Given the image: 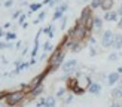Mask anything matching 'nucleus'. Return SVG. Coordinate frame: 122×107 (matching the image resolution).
I'll list each match as a JSON object with an SVG mask.
<instances>
[{
  "instance_id": "obj_10",
  "label": "nucleus",
  "mask_w": 122,
  "mask_h": 107,
  "mask_svg": "<svg viewBox=\"0 0 122 107\" xmlns=\"http://www.w3.org/2000/svg\"><path fill=\"white\" fill-rule=\"evenodd\" d=\"M113 48L115 49H121L122 48V34H116L115 42H113Z\"/></svg>"
},
{
  "instance_id": "obj_15",
  "label": "nucleus",
  "mask_w": 122,
  "mask_h": 107,
  "mask_svg": "<svg viewBox=\"0 0 122 107\" xmlns=\"http://www.w3.org/2000/svg\"><path fill=\"white\" fill-rule=\"evenodd\" d=\"M77 82H79L77 79H70V82H69V89H71V91L75 92L76 89L79 88V86H77Z\"/></svg>"
},
{
  "instance_id": "obj_13",
  "label": "nucleus",
  "mask_w": 122,
  "mask_h": 107,
  "mask_svg": "<svg viewBox=\"0 0 122 107\" xmlns=\"http://www.w3.org/2000/svg\"><path fill=\"white\" fill-rule=\"evenodd\" d=\"M57 101H55V97H48L46 98V103H45V107H55Z\"/></svg>"
},
{
  "instance_id": "obj_31",
  "label": "nucleus",
  "mask_w": 122,
  "mask_h": 107,
  "mask_svg": "<svg viewBox=\"0 0 122 107\" xmlns=\"http://www.w3.org/2000/svg\"><path fill=\"white\" fill-rule=\"evenodd\" d=\"M66 24H67V18H64V19H63V24H61V28H64V27H66Z\"/></svg>"
},
{
  "instance_id": "obj_6",
  "label": "nucleus",
  "mask_w": 122,
  "mask_h": 107,
  "mask_svg": "<svg viewBox=\"0 0 122 107\" xmlns=\"http://www.w3.org/2000/svg\"><path fill=\"white\" fill-rule=\"evenodd\" d=\"M43 79H45V74H39L37 77H34V79L30 82V88L34 89V88L40 86V85H42V80H43Z\"/></svg>"
},
{
  "instance_id": "obj_20",
  "label": "nucleus",
  "mask_w": 122,
  "mask_h": 107,
  "mask_svg": "<svg viewBox=\"0 0 122 107\" xmlns=\"http://www.w3.org/2000/svg\"><path fill=\"white\" fill-rule=\"evenodd\" d=\"M40 6H42L40 3H33V5H30V10H31V12H33V10H39Z\"/></svg>"
},
{
  "instance_id": "obj_30",
  "label": "nucleus",
  "mask_w": 122,
  "mask_h": 107,
  "mask_svg": "<svg viewBox=\"0 0 122 107\" xmlns=\"http://www.w3.org/2000/svg\"><path fill=\"white\" fill-rule=\"evenodd\" d=\"M51 48H52L51 43H46V45H45V51H51Z\"/></svg>"
},
{
  "instance_id": "obj_8",
  "label": "nucleus",
  "mask_w": 122,
  "mask_h": 107,
  "mask_svg": "<svg viewBox=\"0 0 122 107\" xmlns=\"http://www.w3.org/2000/svg\"><path fill=\"white\" fill-rule=\"evenodd\" d=\"M91 14V8H85L83 10H82V15H81V24H83L85 25V22H86V19L91 16L89 15Z\"/></svg>"
},
{
  "instance_id": "obj_23",
  "label": "nucleus",
  "mask_w": 122,
  "mask_h": 107,
  "mask_svg": "<svg viewBox=\"0 0 122 107\" xmlns=\"http://www.w3.org/2000/svg\"><path fill=\"white\" fill-rule=\"evenodd\" d=\"M81 49H82V45L79 43V42H76V43L73 45V51H75V52H77V51H81Z\"/></svg>"
},
{
  "instance_id": "obj_5",
  "label": "nucleus",
  "mask_w": 122,
  "mask_h": 107,
  "mask_svg": "<svg viewBox=\"0 0 122 107\" xmlns=\"http://www.w3.org/2000/svg\"><path fill=\"white\" fill-rule=\"evenodd\" d=\"M76 68H77V61H76V59H69V61L63 65L64 73H67V74H70L71 71H75Z\"/></svg>"
},
{
  "instance_id": "obj_7",
  "label": "nucleus",
  "mask_w": 122,
  "mask_h": 107,
  "mask_svg": "<svg viewBox=\"0 0 122 107\" xmlns=\"http://www.w3.org/2000/svg\"><path fill=\"white\" fill-rule=\"evenodd\" d=\"M100 89H101V86L98 85V83H89V85H88V91L91 94H94V95H98Z\"/></svg>"
},
{
  "instance_id": "obj_14",
  "label": "nucleus",
  "mask_w": 122,
  "mask_h": 107,
  "mask_svg": "<svg viewBox=\"0 0 122 107\" xmlns=\"http://www.w3.org/2000/svg\"><path fill=\"white\" fill-rule=\"evenodd\" d=\"M43 91V85H40V86H37V88H34L33 91H31V94H30V97L31 98H34V97H37V95Z\"/></svg>"
},
{
  "instance_id": "obj_4",
  "label": "nucleus",
  "mask_w": 122,
  "mask_h": 107,
  "mask_svg": "<svg viewBox=\"0 0 122 107\" xmlns=\"http://www.w3.org/2000/svg\"><path fill=\"white\" fill-rule=\"evenodd\" d=\"M115 37L116 36L113 34L112 30H106L101 36V45L103 48H109V46H113V42H115Z\"/></svg>"
},
{
  "instance_id": "obj_38",
  "label": "nucleus",
  "mask_w": 122,
  "mask_h": 107,
  "mask_svg": "<svg viewBox=\"0 0 122 107\" xmlns=\"http://www.w3.org/2000/svg\"><path fill=\"white\" fill-rule=\"evenodd\" d=\"M121 86H122V85H121Z\"/></svg>"
},
{
  "instance_id": "obj_12",
  "label": "nucleus",
  "mask_w": 122,
  "mask_h": 107,
  "mask_svg": "<svg viewBox=\"0 0 122 107\" xmlns=\"http://www.w3.org/2000/svg\"><path fill=\"white\" fill-rule=\"evenodd\" d=\"M94 21H95V16H89L88 19H86V22H85V27H86V30H92Z\"/></svg>"
},
{
  "instance_id": "obj_28",
  "label": "nucleus",
  "mask_w": 122,
  "mask_h": 107,
  "mask_svg": "<svg viewBox=\"0 0 122 107\" xmlns=\"http://www.w3.org/2000/svg\"><path fill=\"white\" fill-rule=\"evenodd\" d=\"M71 100H73V95L70 94V95H69V97H67V98H66V103H67V104H69V103H71Z\"/></svg>"
},
{
  "instance_id": "obj_26",
  "label": "nucleus",
  "mask_w": 122,
  "mask_h": 107,
  "mask_svg": "<svg viewBox=\"0 0 122 107\" xmlns=\"http://www.w3.org/2000/svg\"><path fill=\"white\" fill-rule=\"evenodd\" d=\"M67 8H69V6H67V3H64V5H61L58 9H60L61 12H64V10H67Z\"/></svg>"
},
{
  "instance_id": "obj_33",
  "label": "nucleus",
  "mask_w": 122,
  "mask_h": 107,
  "mask_svg": "<svg viewBox=\"0 0 122 107\" xmlns=\"http://www.w3.org/2000/svg\"><path fill=\"white\" fill-rule=\"evenodd\" d=\"M118 28H122V18H121L119 22H118Z\"/></svg>"
},
{
  "instance_id": "obj_19",
  "label": "nucleus",
  "mask_w": 122,
  "mask_h": 107,
  "mask_svg": "<svg viewBox=\"0 0 122 107\" xmlns=\"http://www.w3.org/2000/svg\"><path fill=\"white\" fill-rule=\"evenodd\" d=\"M94 27L97 28V30H100L101 28V19L98 16H95V21H94Z\"/></svg>"
},
{
  "instance_id": "obj_36",
  "label": "nucleus",
  "mask_w": 122,
  "mask_h": 107,
  "mask_svg": "<svg viewBox=\"0 0 122 107\" xmlns=\"http://www.w3.org/2000/svg\"><path fill=\"white\" fill-rule=\"evenodd\" d=\"M89 42H91V45H95V39H94V37H91V40H89Z\"/></svg>"
},
{
  "instance_id": "obj_17",
  "label": "nucleus",
  "mask_w": 122,
  "mask_h": 107,
  "mask_svg": "<svg viewBox=\"0 0 122 107\" xmlns=\"http://www.w3.org/2000/svg\"><path fill=\"white\" fill-rule=\"evenodd\" d=\"M113 6V2L112 0H103V3H101V8L104 9V10H109Z\"/></svg>"
},
{
  "instance_id": "obj_11",
  "label": "nucleus",
  "mask_w": 122,
  "mask_h": 107,
  "mask_svg": "<svg viewBox=\"0 0 122 107\" xmlns=\"http://www.w3.org/2000/svg\"><path fill=\"white\" fill-rule=\"evenodd\" d=\"M104 19L106 21H116L118 19V12H107L104 15Z\"/></svg>"
},
{
  "instance_id": "obj_35",
  "label": "nucleus",
  "mask_w": 122,
  "mask_h": 107,
  "mask_svg": "<svg viewBox=\"0 0 122 107\" xmlns=\"http://www.w3.org/2000/svg\"><path fill=\"white\" fill-rule=\"evenodd\" d=\"M21 45H22V43H21V40H20V42L16 43V49H20V48H21Z\"/></svg>"
},
{
  "instance_id": "obj_32",
  "label": "nucleus",
  "mask_w": 122,
  "mask_h": 107,
  "mask_svg": "<svg viewBox=\"0 0 122 107\" xmlns=\"http://www.w3.org/2000/svg\"><path fill=\"white\" fill-rule=\"evenodd\" d=\"M63 94H64V88H61L60 91H58V97H60V95H63Z\"/></svg>"
},
{
  "instance_id": "obj_22",
  "label": "nucleus",
  "mask_w": 122,
  "mask_h": 107,
  "mask_svg": "<svg viewBox=\"0 0 122 107\" xmlns=\"http://www.w3.org/2000/svg\"><path fill=\"white\" fill-rule=\"evenodd\" d=\"M61 16H63V12H61L60 9H57V10H55V14H54V21L58 19V18H61Z\"/></svg>"
},
{
  "instance_id": "obj_27",
  "label": "nucleus",
  "mask_w": 122,
  "mask_h": 107,
  "mask_svg": "<svg viewBox=\"0 0 122 107\" xmlns=\"http://www.w3.org/2000/svg\"><path fill=\"white\" fill-rule=\"evenodd\" d=\"M3 6H5V8H10V6H12V2H10V0H9V2H3Z\"/></svg>"
},
{
  "instance_id": "obj_9",
  "label": "nucleus",
  "mask_w": 122,
  "mask_h": 107,
  "mask_svg": "<svg viewBox=\"0 0 122 107\" xmlns=\"http://www.w3.org/2000/svg\"><path fill=\"white\" fill-rule=\"evenodd\" d=\"M119 80V73H118V71H116V73H110V74H109V85H115V83H116Z\"/></svg>"
},
{
  "instance_id": "obj_2",
  "label": "nucleus",
  "mask_w": 122,
  "mask_h": 107,
  "mask_svg": "<svg viewBox=\"0 0 122 107\" xmlns=\"http://www.w3.org/2000/svg\"><path fill=\"white\" fill-rule=\"evenodd\" d=\"M64 55L66 54L63 52V51H60V49H57L55 51V54L52 55V58H51V65H52V70H57L61 64H63V59H64Z\"/></svg>"
},
{
  "instance_id": "obj_34",
  "label": "nucleus",
  "mask_w": 122,
  "mask_h": 107,
  "mask_svg": "<svg viewBox=\"0 0 122 107\" xmlns=\"http://www.w3.org/2000/svg\"><path fill=\"white\" fill-rule=\"evenodd\" d=\"M118 15H122V5H121V8L118 9Z\"/></svg>"
},
{
  "instance_id": "obj_1",
  "label": "nucleus",
  "mask_w": 122,
  "mask_h": 107,
  "mask_svg": "<svg viewBox=\"0 0 122 107\" xmlns=\"http://www.w3.org/2000/svg\"><path fill=\"white\" fill-rule=\"evenodd\" d=\"M24 98V91H15V92H9L6 94V98H5V103H8L9 106H15L18 104L20 101H22Z\"/></svg>"
},
{
  "instance_id": "obj_24",
  "label": "nucleus",
  "mask_w": 122,
  "mask_h": 107,
  "mask_svg": "<svg viewBox=\"0 0 122 107\" xmlns=\"http://www.w3.org/2000/svg\"><path fill=\"white\" fill-rule=\"evenodd\" d=\"M45 16H46V12H42V14L39 15V19H36L34 22L37 24V22H40V21H43V19H45Z\"/></svg>"
},
{
  "instance_id": "obj_16",
  "label": "nucleus",
  "mask_w": 122,
  "mask_h": 107,
  "mask_svg": "<svg viewBox=\"0 0 122 107\" xmlns=\"http://www.w3.org/2000/svg\"><path fill=\"white\" fill-rule=\"evenodd\" d=\"M112 95H113L115 98H119V97H122V86H118V88L112 89Z\"/></svg>"
},
{
  "instance_id": "obj_29",
  "label": "nucleus",
  "mask_w": 122,
  "mask_h": 107,
  "mask_svg": "<svg viewBox=\"0 0 122 107\" xmlns=\"http://www.w3.org/2000/svg\"><path fill=\"white\" fill-rule=\"evenodd\" d=\"M89 54H91V55L94 57V55H97V51L94 49V48H91V49H89Z\"/></svg>"
},
{
  "instance_id": "obj_37",
  "label": "nucleus",
  "mask_w": 122,
  "mask_h": 107,
  "mask_svg": "<svg viewBox=\"0 0 122 107\" xmlns=\"http://www.w3.org/2000/svg\"><path fill=\"white\" fill-rule=\"evenodd\" d=\"M121 107H122V106H121Z\"/></svg>"
},
{
  "instance_id": "obj_25",
  "label": "nucleus",
  "mask_w": 122,
  "mask_h": 107,
  "mask_svg": "<svg viewBox=\"0 0 122 107\" xmlns=\"http://www.w3.org/2000/svg\"><path fill=\"white\" fill-rule=\"evenodd\" d=\"M6 39H8V40H14V39H16V36H15V33H8V34H6Z\"/></svg>"
},
{
  "instance_id": "obj_18",
  "label": "nucleus",
  "mask_w": 122,
  "mask_h": 107,
  "mask_svg": "<svg viewBox=\"0 0 122 107\" xmlns=\"http://www.w3.org/2000/svg\"><path fill=\"white\" fill-rule=\"evenodd\" d=\"M101 3H103V2H98V0H95V2H91V5H89V8H91V9L100 8V6H101Z\"/></svg>"
},
{
  "instance_id": "obj_21",
  "label": "nucleus",
  "mask_w": 122,
  "mask_h": 107,
  "mask_svg": "<svg viewBox=\"0 0 122 107\" xmlns=\"http://www.w3.org/2000/svg\"><path fill=\"white\" fill-rule=\"evenodd\" d=\"M119 58V54H110V55H109V61H116V59Z\"/></svg>"
},
{
  "instance_id": "obj_3",
  "label": "nucleus",
  "mask_w": 122,
  "mask_h": 107,
  "mask_svg": "<svg viewBox=\"0 0 122 107\" xmlns=\"http://www.w3.org/2000/svg\"><path fill=\"white\" fill-rule=\"evenodd\" d=\"M86 27L83 25V24H81V22H77V25L75 27V28H71L70 30V36H73L76 40H79V39H83V36L86 34Z\"/></svg>"
}]
</instances>
